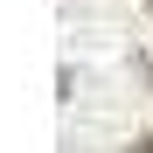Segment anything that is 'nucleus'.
<instances>
[{
	"instance_id": "1",
	"label": "nucleus",
	"mask_w": 153,
	"mask_h": 153,
	"mask_svg": "<svg viewBox=\"0 0 153 153\" xmlns=\"http://www.w3.org/2000/svg\"><path fill=\"white\" fill-rule=\"evenodd\" d=\"M132 153H153V132H146V139H139V146H132Z\"/></svg>"
}]
</instances>
